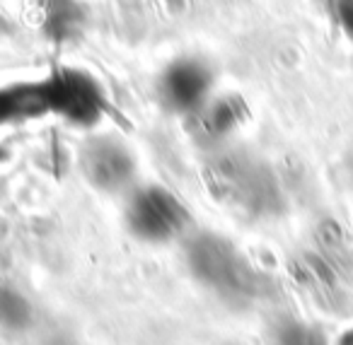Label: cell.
I'll return each mask as SVG.
<instances>
[{
    "label": "cell",
    "mask_w": 353,
    "mask_h": 345,
    "mask_svg": "<svg viewBox=\"0 0 353 345\" xmlns=\"http://www.w3.org/2000/svg\"><path fill=\"white\" fill-rule=\"evenodd\" d=\"M341 345H353V331H348L346 338L341 340Z\"/></svg>",
    "instance_id": "cell-1"
}]
</instances>
